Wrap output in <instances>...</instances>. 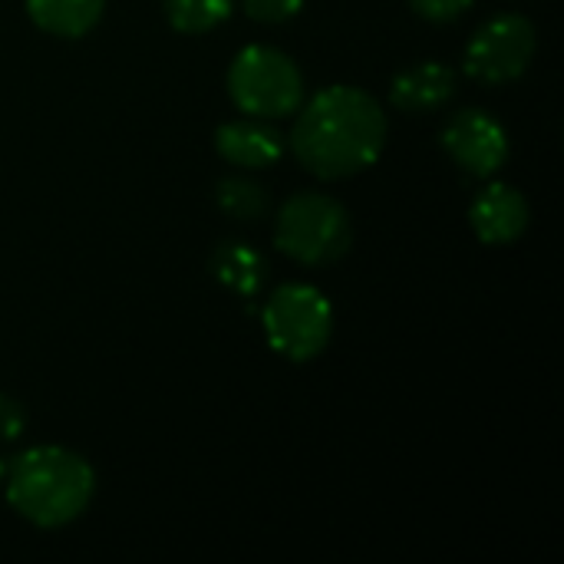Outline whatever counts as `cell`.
<instances>
[{
  "instance_id": "cell-2",
  "label": "cell",
  "mask_w": 564,
  "mask_h": 564,
  "mask_svg": "<svg viewBox=\"0 0 564 564\" xmlns=\"http://www.w3.org/2000/svg\"><path fill=\"white\" fill-rule=\"evenodd\" d=\"M7 479L10 506L40 529H59L79 519L96 492L93 466L63 446H36L13 459Z\"/></svg>"
},
{
  "instance_id": "cell-11",
  "label": "cell",
  "mask_w": 564,
  "mask_h": 564,
  "mask_svg": "<svg viewBox=\"0 0 564 564\" xmlns=\"http://www.w3.org/2000/svg\"><path fill=\"white\" fill-rule=\"evenodd\" d=\"M102 7L106 0H26L30 20L40 30L53 36H66V40L89 33L99 23Z\"/></svg>"
},
{
  "instance_id": "cell-13",
  "label": "cell",
  "mask_w": 564,
  "mask_h": 564,
  "mask_svg": "<svg viewBox=\"0 0 564 564\" xmlns=\"http://www.w3.org/2000/svg\"><path fill=\"white\" fill-rule=\"evenodd\" d=\"M215 202L235 221H258L268 212V192L258 182L241 178V175L221 178L215 188Z\"/></svg>"
},
{
  "instance_id": "cell-7",
  "label": "cell",
  "mask_w": 564,
  "mask_h": 564,
  "mask_svg": "<svg viewBox=\"0 0 564 564\" xmlns=\"http://www.w3.org/2000/svg\"><path fill=\"white\" fill-rule=\"evenodd\" d=\"M446 155L466 169L469 175H492L506 165L509 159V132L506 126L486 112V109H463L456 112L446 126H443V135H440Z\"/></svg>"
},
{
  "instance_id": "cell-3",
  "label": "cell",
  "mask_w": 564,
  "mask_h": 564,
  "mask_svg": "<svg viewBox=\"0 0 564 564\" xmlns=\"http://www.w3.org/2000/svg\"><path fill=\"white\" fill-rule=\"evenodd\" d=\"M354 241L347 208L321 192H297L291 195L274 221V245L311 268L330 264L347 254Z\"/></svg>"
},
{
  "instance_id": "cell-10",
  "label": "cell",
  "mask_w": 564,
  "mask_h": 564,
  "mask_svg": "<svg viewBox=\"0 0 564 564\" xmlns=\"http://www.w3.org/2000/svg\"><path fill=\"white\" fill-rule=\"evenodd\" d=\"M456 93V73L440 59H420L397 73L390 99L403 112H433Z\"/></svg>"
},
{
  "instance_id": "cell-14",
  "label": "cell",
  "mask_w": 564,
  "mask_h": 564,
  "mask_svg": "<svg viewBox=\"0 0 564 564\" xmlns=\"http://www.w3.org/2000/svg\"><path fill=\"white\" fill-rule=\"evenodd\" d=\"M235 0H165V17L178 33H208L225 23Z\"/></svg>"
},
{
  "instance_id": "cell-17",
  "label": "cell",
  "mask_w": 564,
  "mask_h": 564,
  "mask_svg": "<svg viewBox=\"0 0 564 564\" xmlns=\"http://www.w3.org/2000/svg\"><path fill=\"white\" fill-rule=\"evenodd\" d=\"M26 430V410L10 393H0V440H20Z\"/></svg>"
},
{
  "instance_id": "cell-9",
  "label": "cell",
  "mask_w": 564,
  "mask_h": 564,
  "mask_svg": "<svg viewBox=\"0 0 564 564\" xmlns=\"http://www.w3.org/2000/svg\"><path fill=\"white\" fill-rule=\"evenodd\" d=\"M215 149L225 162L241 169H264L284 155V135L258 116L231 119L215 129Z\"/></svg>"
},
{
  "instance_id": "cell-4",
  "label": "cell",
  "mask_w": 564,
  "mask_h": 564,
  "mask_svg": "<svg viewBox=\"0 0 564 564\" xmlns=\"http://www.w3.org/2000/svg\"><path fill=\"white\" fill-rule=\"evenodd\" d=\"M228 96L245 116H291L304 99V76L288 53L254 43L228 66Z\"/></svg>"
},
{
  "instance_id": "cell-18",
  "label": "cell",
  "mask_w": 564,
  "mask_h": 564,
  "mask_svg": "<svg viewBox=\"0 0 564 564\" xmlns=\"http://www.w3.org/2000/svg\"><path fill=\"white\" fill-rule=\"evenodd\" d=\"M3 476H7V466H3V459H0V486H3Z\"/></svg>"
},
{
  "instance_id": "cell-6",
  "label": "cell",
  "mask_w": 564,
  "mask_h": 564,
  "mask_svg": "<svg viewBox=\"0 0 564 564\" xmlns=\"http://www.w3.org/2000/svg\"><path fill=\"white\" fill-rule=\"evenodd\" d=\"M535 46H539V36H535L532 20L519 13H499L489 23H482L476 36L469 40L463 69L476 83H492V86L512 83L529 69Z\"/></svg>"
},
{
  "instance_id": "cell-8",
  "label": "cell",
  "mask_w": 564,
  "mask_h": 564,
  "mask_svg": "<svg viewBox=\"0 0 564 564\" xmlns=\"http://www.w3.org/2000/svg\"><path fill=\"white\" fill-rule=\"evenodd\" d=\"M469 225L482 245H512L529 228V202L516 185L492 182L473 198Z\"/></svg>"
},
{
  "instance_id": "cell-5",
  "label": "cell",
  "mask_w": 564,
  "mask_h": 564,
  "mask_svg": "<svg viewBox=\"0 0 564 564\" xmlns=\"http://www.w3.org/2000/svg\"><path fill=\"white\" fill-rule=\"evenodd\" d=\"M264 337L274 354L307 364L330 344L334 307L314 284H281L261 311Z\"/></svg>"
},
{
  "instance_id": "cell-12",
  "label": "cell",
  "mask_w": 564,
  "mask_h": 564,
  "mask_svg": "<svg viewBox=\"0 0 564 564\" xmlns=\"http://www.w3.org/2000/svg\"><path fill=\"white\" fill-rule=\"evenodd\" d=\"M212 274H215V281H221L225 288H231L235 294L254 297L261 291V284H264L268 264H264V258L251 245H245V241H225L212 254Z\"/></svg>"
},
{
  "instance_id": "cell-1",
  "label": "cell",
  "mask_w": 564,
  "mask_h": 564,
  "mask_svg": "<svg viewBox=\"0 0 564 564\" xmlns=\"http://www.w3.org/2000/svg\"><path fill=\"white\" fill-rule=\"evenodd\" d=\"M387 142V116L360 86H327L297 116L291 149L317 178H347L370 169Z\"/></svg>"
},
{
  "instance_id": "cell-16",
  "label": "cell",
  "mask_w": 564,
  "mask_h": 564,
  "mask_svg": "<svg viewBox=\"0 0 564 564\" xmlns=\"http://www.w3.org/2000/svg\"><path fill=\"white\" fill-rule=\"evenodd\" d=\"M413 10L423 17V20H433V23H449V20H459L473 0H410Z\"/></svg>"
},
{
  "instance_id": "cell-15",
  "label": "cell",
  "mask_w": 564,
  "mask_h": 564,
  "mask_svg": "<svg viewBox=\"0 0 564 564\" xmlns=\"http://www.w3.org/2000/svg\"><path fill=\"white\" fill-rule=\"evenodd\" d=\"M248 17L258 23H284L301 13L304 0H241Z\"/></svg>"
}]
</instances>
